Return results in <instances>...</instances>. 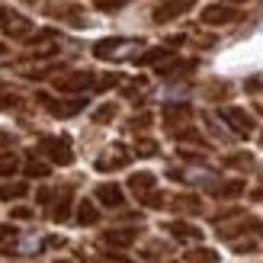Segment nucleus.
Wrapping results in <instances>:
<instances>
[{
	"label": "nucleus",
	"instance_id": "1",
	"mask_svg": "<svg viewBox=\"0 0 263 263\" xmlns=\"http://www.w3.org/2000/svg\"><path fill=\"white\" fill-rule=\"evenodd\" d=\"M144 42L141 39H125V35H112V39H100L93 45V55L100 61H125V58H138Z\"/></svg>",
	"mask_w": 263,
	"mask_h": 263
},
{
	"label": "nucleus",
	"instance_id": "2",
	"mask_svg": "<svg viewBox=\"0 0 263 263\" xmlns=\"http://www.w3.org/2000/svg\"><path fill=\"white\" fill-rule=\"evenodd\" d=\"M97 87V74L93 71H71L55 77V90L58 93H87V90Z\"/></svg>",
	"mask_w": 263,
	"mask_h": 263
},
{
	"label": "nucleus",
	"instance_id": "3",
	"mask_svg": "<svg viewBox=\"0 0 263 263\" xmlns=\"http://www.w3.org/2000/svg\"><path fill=\"white\" fill-rule=\"evenodd\" d=\"M193 7H196V0H161V4L154 7V13H151V20H154L157 26H164V23L180 20L183 13H190Z\"/></svg>",
	"mask_w": 263,
	"mask_h": 263
},
{
	"label": "nucleus",
	"instance_id": "4",
	"mask_svg": "<svg viewBox=\"0 0 263 263\" xmlns=\"http://www.w3.org/2000/svg\"><path fill=\"white\" fill-rule=\"evenodd\" d=\"M199 20L205 23V26H228V23H238L241 20V10H234L231 4H209L202 13H199Z\"/></svg>",
	"mask_w": 263,
	"mask_h": 263
},
{
	"label": "nucleus",
	"instance_id": "5",
	"mask_svg": "<svg viewBox=\"0 0 263 263\" xmlns=\"http://www.w3.org/2000/svg\"><path fill=\"white\" fill-rule=\"evenodd\" d=\"M39 151H42L51 164H61V167H68L74 161V151H71V141L68 138H42Z\"/></svg>",
	"mask_w": 263,
	"mask_h": 263
},
{
	"label": "nucleus",
	"instance_id": "6",
	"mask_svg": "<svg viewBox=\"0 0 263 263\" xmlns=\"http://www.w3.org/2000/svg\"><path fill=\"white\" fill-rule=\"evenodd\" d=\"M0 29H4L7 39H20V42H26V39L32 35V20L23 16V13H13V10H10V16L4 20V26H0Z\"/></svg>",
	"mask_w": 263,
	"mask_h": 263
},
{
	"label": "nucleus",
	"instance_id": "7",
	"mask_svg": "<svg viewBox=\"0 0 263 263\" xmlns=\"http://www.w3.org/2000/svg\"><path fill=\"white\" fill-rule=\"evenodd\" d=\"M48 16L68 23V26H87L84 7H77V4H51V7H48Z\"/></svg>",
	"mask_w": 263,
	"mask_h": 263
},
{
	"label": "nucleus",
	"instance_id": "8",
	"mask_svg": "<svg viewBox=\"0 0 263 263\" xmlns=\"http://www.w3.org/2000/svg\"><path fill=\"white\" fill-rule=\"evenodd\" d=\"M221 119H225L234 132H238L241 138H247V135L254 132V119H251L244 109H238V106H225V109H221Z\"/></svg>",
	"mask_w": 263,
	"mask_h": 263
},
{
	"label": "nucleus",
	"instance_id": "9",
	"mask_svg": "<svg viewBox=\"0 0 263 263\" xmlns=\"http://www.w3.org/2000/svg\"><path fill=\"white\" fill-rule=\"evenodd\" d=\"M128 164V151L125 148H109L106 154H100L97 157V170H103V174H109V170H119V167H125Z\"/></svg>",
	"mask_w": 263,
	"mask_h": 263
},
{
	"label": "nucleus",
	"instance_id": "10",
	"mask_svg": "<svg viewBox=\"0 0 263 263\" xmlns=\"http://www.w3.org/2000/svg\"><path fill=\"white\" fill-rule=\"evenodd\" d=\"M39 103H45V106L58 116V119H68V116H74V112H81L84 109V100H71V103H58V100H51V97H45V93H39Z\"/></svg>",
	"mask_w": 263,
	"mask_h": 263
},
{
	"label": "nucleus",
	"instance_id": "11",
	"mask_svg": "<svg viewBox=\"0 0 263 263\" xmlns=\"http://www.w3.org/2000/svg\"><path fill=\"white\" fill-rule=\"evenodd\" d=\"M97 202H103L106 209H119L125 202V196H122V190L116 186V183H100L97 186Z\"/></svg>",
	"mask_w": 263,
	"mask_h": 263
},
{
	"label": "nucleus",
	"instance_id": "12",
	"mask_svg": "<svg viewBox=\"0 0 263 263\" xmlns=\"http://www.w3.org/2000/svg\"><path fill=\"white\" fill-rule=\"evenodd\" d=\"M190 116H193V109L186 103H174V106L164 109V122H167V128H177L180 122H190Z\"/></svg>",
	"mask_w": 263,
	"mask_h": 263
},
{
	"label": "nucleus",
	"instance_id": "13",
	"mask_svg": "<svg viewBox=\"0 0 263 263\" xmlns=\"http://www.w3.org/2000/svg\"><path fill=\"white\" fill-rule=\"evenodd\" d=\"M106 244H116V247H128L132 241H138V228H116V231H106L103 234Z\"/></svg>",
	"mask_w": 263,
	"mask_h": 263
},
{
	"label": "nucleus",
	"instance_id": "14",
	"mask_svg": "<svg viewBox=\"0 0 263 263\" xmlns=\"http://www.w3.org/2000/svg\"><path fill=\"white\" fill-rule=\"evenodd\" d=\"M167 231L174 234V238H180V241H199L202 238V231L193 228V225H186V221H170Z\"/></svg>",
	"mask_w": 263,
	"mask_h": 263
},
{
	"label": "nucleus",
	"instance_id": "15",
	"mask_svg": "<svg viewBox=\"0 0 263 263\" xmlns=\"http://www.w3.org/2000/svg\"><path fill=\"white\" fill-rule=\"evenodd\" d=\"M170 55H174V48H170V45H161V48H148V51H141L135 61H138V64H157V61H167Z\"/></svg>",
	"mask_w": 263,
	"mask_h": 263
},
{
	"label": "nucleus",
	"instance_id": "16",
	"mask_svg": "<svg viewBox=\"0 0 263 263\" xmlns=\"http://www.w3.org/2000/svg\"><path fill=\"white\" fill-rule=\"evenodd\" d=\"M193 68H196V61H167V64L157 68V74H161V77H177V74H186Z\"/></svg>",
	"mask_w": 263,
	"mask_h": 263
},
{
	"label": "nucleus",
	"instance_id": "17",
	"mask_svg": "<svg viewBox=\"0 0 263 263\" xmlns=\"http://www.w3.org/2000/svg\"><path fill=\"white\" fill-rule=\"evenodd\" d=\"M128 186L135 190L138 196L151 193V190H154V174H148V170H144V174H135V177H128Z\"/></svg>",
	"mask_w": 263,
	"mask_h": 263
},
{
	"label": "nucleus",
	"instance_id": "18",
	"mask_svg": "<svg viewBox=\"0 0 263 263\" xmlns=\"http://www.w3.org/2000/svg\"><path fill=\"white\" fill-rule=\"evenodd\" d=\"M68 215H71V193H61L55 209H51V218H55V221H68Z\"/></svg>",
	"mask_w": 263,
	"mask_h": 263
},
{
	"label": "nucleus",
	"instance_id": "19",
	"mask_svg": "<svg viewBox=\"0 0 263 263\" xmlns=\"http://www.w3.org/2000/svg\"><path fill=\"white\" fill-rule=\"evenodd\" d=\"M97 218H100V212H97V205L90 199H84L81 205H77V221H81V225H93Z\"/></svg>",
	"mask_w": 263,
	"mask_h": 263
},
{
	"label": "nucleus",
	"instance_id": "20",
	"mask_svg": "<svg viewBox=\"0 0 263 263\" xmlns=\"http://www.w3.org/2000/svg\"><path fill=\"white\" fill-rule=\"evenodd\" d=\"M186 263H218V254L209 251V247H193L186 254Z\"/></svg>",
	"mask_w": 263,
	"mask_h": 263
},
{
	"label": "nucleus",
	"instance_id": "21",
	"mask_svg": "<svg viewBox=\"0 0 263 263\" xmlns=\"http://www.w3.org/2000/svg\"><path fill=\"white\" fill-rule=\"evenodd\" d=\"M13 106H20V93L13 87L0 84V109H13Z\"/></svg>",
	"mask_w": 263,
	"mask_h": 263
},
{
	"label": "nucleus",
	"instance_id": "22",
	"mask_svg": "<svg viewBox=\"0 0 263 263\" xmlns=\"http://www.w3.org/2000/svg\"><path fill=\"white\" fill-rule=\"evenodd\" d=\"M16 167H20V157H16V154H10V151H4V154H0V177H10V174H16Z\"/></svg>",
	"mask_w": 263,
	"mask_h": 263
},
{
	"label": "nucleus",
	"instance_id": "23",
	"mask_svg": "<svg viewBox=\"0 0 263 263\" xmlns=\"http://www.w3.org/2000/svg\"><path fill=\"white\" fill-rule=\"evenodd\" d=\"M20 196H26V183H7V186H0V202L20 199Z\"/></svg>",
	"mask_w": 263,
	"mask_h": 263
},
{
	"label": "nucleus",
	"instance_id": "24",
	"mask_svg": "<svg viewBox=\"0 0 263 263\" xmlns=\"http://www.w3.org/2000/svg\"><path fill=\"white\" fill-rule=\"evenodd\" d=\"M215 196H221V199H231V196H238L244 190V183L241 180H234V183H221V186H212Z\"/></svg>",
	"mask_w": 263,
	"mask_h": 263
},
{
	"label": "nucleus",
	"instance_id": "25",
	"mask_svg": "<svg viewBox=\"0 0 263 263\" xmlns=\"http://www.w3.org/2000/svg\"><path fill=\"white\" fill-rule=\"evenodd\" d=\"M112 116H116V103H106V106H100L93 112V122L97 125H106V122H112Z\"/></svg>",
	"mask_w": 263,
	"mask_h": 263
},
{
	"label": "nucleus",
	"instance_id": "26",
	"mask_svg": "<svg viewBox=\"0 0 263 263\" xmlns=\"http://www.w3.org/2000/svg\"><path fill=\"white\" fill-rule=\"evenodd\" d=\"M177 209H186V212H199V199L196 196H180V199H174Z\"/></svg>",
	"mask_w": 263,
	"mask_h": 263
},
{
	"label": "nucleus",
	"instance_id": "27",
	"mask_svg": "<svg viewBox=\"0 0 263 263\" xmlns=\"http://www.w3.org/2000/svg\"><path fill=\"white\" fill-rule=\"evenodd\" d=\"M26 177H48V164L29 161V164H26Z\"/></svg>",
	"mask_w": 263,
	"mask_h": 263
},
{
	"label": "nucleus",
	"instance_id": "28",
	"mask_svg": "<svg viewBox=\"0 0 263 263\" xmlns=\"http://www.w3.org/2000/svg\"><path fill=\"white\" fill-rule=\"evenodd\" d=\"M135 154H141V157H151V154H157V144H154L151 138H141V141L135 144Z\"/></svg>",
	"mask_w": 263,
	"mask_h": 263
},
{
	"label": "nucleus",
	"instance_id": "29",
	"mask_svg": "<svg viewBox=\"0 0 263 263\" xmlns=\"http://www.w3.org/2000/svg\"><path fill=\"white\" fill-rule=\"evenodd\" d=\"M225 164H231V167H251L254 157L251 154H231V157H225Z\"/></svg>",
	"mask_w": 263,
	"mask_h": 263
},
{
	"label": "nucleus",
	"instance_id": "30",
	"mask_svg": "<svg viewBox=\"0 0 263 263\" xmlns=\"http://www.w3.org/2000/svg\"><path fill=\"white\" fill-rule=\"evenodd\" d=\"M119 84V74H106V77H97V90H109Z\"/></svg>",
	"mask_w": 263,
	"mask_h": 263
},
{
	"label": "nucleus",
	"instance_id": "31",
	"mask_svg": "<svg viewBox=\"0 0 263 263\" xmlns=\"http://www.w3.org/2000/svg\"><path fill=\"white\" fill-rule=\"evenodd\" d=\"M122 4H128V0H93L97 10H119Z\"/></svg>",
	"mask_w": 263,
	"mask_h": 263
},
{
	"label": "nucleus",
	"instance_id": "32",
	"mask_svg": "<svg viewBox=\"0 0 263 263\" xmlns=\"http://www.w3.org/2000/svg\"><path fill=\"white\" fill-rule=\"evenodd\" d=\"M151 125V116L148 112H141V116H135V119H132V128H148Z\"/></svg>",
	"mask_w": 263,
	"mask_h": 263
},
{
	"label": "nucleus",
	"instance_id": "33",
	"mask_svg": "<svg viewBox=\"0 0 263 263\" xmlns=\"http://www.w3.org/2000/svg\"><path fill=\"white\" fill-rule=\"evenodd\" d=\"M29 215H32V212H29V209H26V205H16V209H13V212H10V218H20V221H26Z\"/></svg>",
	"mask_w": 263,
	"mask_h": 263
},
{
	"label": "nucleus",
	"instance_id": "34",
	"mask_svg": "<svg viewBox=\"0 0 263 263\" xmlns=\"http://www.w3.org/2000/svg\"><path fill=\"white\" fill-rule=\"evenodd\" d=\"M13 234H16V228H13V225H0V244H4L7 238H13Z\"/></svg>",
	"mask_w": 263,
	"mask_h": 263
},
{
	"label": "nucleus",
	"instance_id": "35",
	"mask_svg": "<svg viewBox=\"0 0 263 263\" xmlns=\"http://www.w3.org/2000/svg\"><path fill=\"white\" fill-rule=\"evenodd\" d=\"M7 16H10V10H7V7H0V26H4V20H7Z\"/></svg>",
	"mask_w": 263,
	"mask_h": 263
},
{
	"label": "nucleus",
	"instance_id": "36",
	"mask_svg": "<svg viewBox=\"0 0 263 263\" xmlns=\"http://www.w3.org/2000/svg\"><path fill=\"white\" fill-rule=\"evenodd\" d=\"M7 141H10V138H7V135H0V144H7Z\"/></svg>",
	"mask_w": 263,
	"mask_h": 263
},
{
	"label": "nucleus",
	"instance_id": "37",
	"mask_svg": "<svg viewBox=\"0 0 263 263\" xmlns=\"http://www.w3.org/2000/svg\"><path fill=\"white\" fill-rule=\"evenodd\" d=\"M58 263H71V260H58Z\"/></svg>",
	"mask_w": 263,
	"mask_h": 263
},
{
	"label": "nucleus",
	"instance_id": "38",
	"mask_svg": "<svg viewBox=\"0 0 263 263\" xmlns=\"http://www.w3.org/2000/svg\"><path fill=\"white\" fill-rule=\"evenodd\" d=\"M0 55H4V45H0Z\"/></svg>",
	"mask_w": 263,
	"mask_h": 263
},
{
	"label": "nucleus",
	"instance_id": "39",
	"mask_svg": "<svg viewBox=\"0 0 263 263\" xmlns=\"http://www.w3.org/2000/svg\"><path fill=\"white\" fill-rule=\"evenodd\" d=\"M260 144H263V135H260Z\"/></svg>",
	"mask_w": 263,
	"mask_h": 263
}]
</instances>
